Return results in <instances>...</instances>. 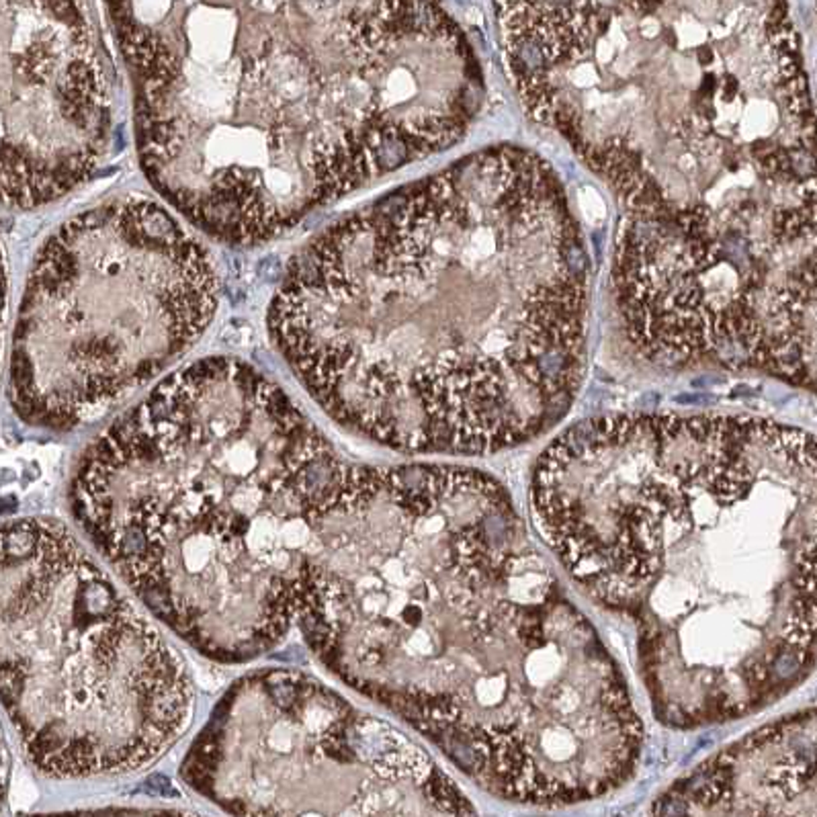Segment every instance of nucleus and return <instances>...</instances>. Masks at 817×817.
I'll use <instances>...</instances> for the list:
<instances>
[{"mask_svg":"<svg viewBox=\"0 0 817 817\" xmlns=\"http://www.w3.org/2000/svg\"><path fill=\"white\" fill-rule=\"evenodd\" d=\"M295 625L340 683L498 799L578 805L639 767L623 672L480 469L340 465L312 520Z\"/></svg>","mask_w":817,"mask_h":817,"instance_id":"obj_1","label":"nucleus"},{"mask_svg":"<svg viewBox=\"0 0 817 817\" xmlns=\"http://www.w3.org/2000/svg\"><path fill=\"white\" fill-rule=\"evenodd\" d=\"M588 275L554 166L494 146L317 232L287 264L267 326L351 433L408 455H490L576 402Z\"/></svg>","mask_w":817,"mask_h":817,"instance_id":"obj_2","label":"nucleus"},{"mask_svg":"<svg viewBox=\"0 0 817 817\" xmlns=\"http://www.w3.org/2000/svg\"><path fill=\"white\" fill-rule=\"evenodd\" d=\"M146 179L195 230L261 246L447 152L478 58L438 0H107Z\"/></svg>","mask_w":817,"mask_h":817,"instance_id":"obj_3","label":"nucleus"},{"mask_svg":"<svg viewBox=\"0 0 817 817\" xmlns=\"http://www.w3.org/2000/svg\"><path fill=\"white\" fill-rule=\"evenodd\" d=\"M815 438L738 414L582 420L537 457L531 517L590 599L635 625L654 713L728 723L815 666Z\"/></svg>","mask_w":817,"mask_h":817,"instance_id":"obj_4","label":"nucleus"},{"mask_svg":"<svg viewBox=\"0 0 817 817\" xmlns=\"http://www.w3.org/2000/svg\"><path fill=\"white\" fill-rule=\"evenodd\" d=\"M525 107L627 214L686 224L815 201L789 0H498Z\"/></svg>","mask_w":817,"mask_h":817,"instance_id":"obj_5","label":"nucleus"},{"mask_svg":"<svg viewBox=\"0 0 817 817\" xmlns=\"http://www.w3.org/2000/svg\"><path fill=\"white\" fill-rule=\"evenodd\" d=\"M343 464L267 373L211 357L98 433L70 509L156 621L207 660L246 664L293 629L314 514Z\"/></svg>","mask_w":817,"mask_h":817,"instance_id":"obj_6","label":"nucleus"},{"mask_svg":"<svg viewBox=\"0 0 817 817\" xmlns=\"http://www.w3.org/2000/svg\"><path fill=\"white\" fill-rule=\"evenodd\" d=\"M148 615L66 525H0V702L45 776L133 773L187 731L193 680Z\"/></svg>","mask_w":817,"mask_h":817,"instance_id":"obj_7","label":"nucleus"},{"mask_svg":"<svg viewBox=\"0 0 817 817\" xmlns=\"http://www.w3.org/2000/svg\"><path fill=\"white\" fill-rule=\"evenodd\" d=\"M219 277L169 209L113 197L51 232L29 271L11 351V404L68 433L101 418L191 349Z\"/></svg>","mask_w":817,"mask_h":817,"instance_id":"obj_8","label":"nucleus"},{"mask_svg":"<svg viewBox=\"0 0 817 817\" xmlns=\"http://www.w3.org/2000/svg\"><path fill=\"white\" fill-rule=\"evenodd\" d=\"M610 271L625 336L654 365L815 390V203L686 224L625 214Z\"/></svg>","mask_w":817,"mask_h":817,"instance_id":"obj_9","label":"nucleus"},{"mask_svg":"<svg viewBox=\"0 0 817 817\" xmlns=\"http://www.w3.org/2000/svg\"><path fill=\"white\" fill-rule=\"evenodd\" d=\"M180 778L236 815L475 812L402 730L293 668L232 683L188 746Z\"/></svg>","mask_w":817,"mask_h":817,"instance_id":"obj_10","label":"nucleus"},{"mask_svg":"<svg viewBox=\"0 0 817 817\" xmlns=\"http://www.w3.org/2000/svg\"><path fill=\"white\" fill-rule=\"evenodd\" d=\"M111 133L107 70L77 0H0V206L77 191Z\"/></svg>","mask_w":817,"mask_h":817,"instance_id":"obj_11","label":"nucleus"},{"mask_svg":"<svg viewBox=\"0 0 817 817\" xmlns=\"http://www.w3.org/2000/svg\"><path fill=\"white\" fill-rule=\"evenodd\" d=\"M662 815H815V709L717 752L654 803Z\"/></svg>","mask_w":817,"mask_h":817,"instance_id":"obj_12","label":"nucleus"},{"mask_svg":"<svg viewBox=\"0 0 817 817\" xmlns=\"http://www.w3.org/2000/svg\"><path fill=\"white\" fill-rule=\"evenodd\" d=\"M5 308H6V264H5L3 246H0V343H3Z\"/></svg>","mask_w":817,"mask_h":817,"instance_id":"obj_13","label":"nucleus"}]
</instances>
